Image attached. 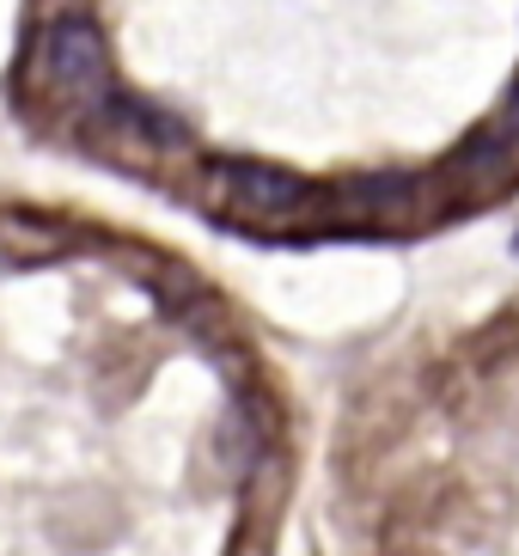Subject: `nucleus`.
I'll return each mask as SVG.
<instances>
[{"instance_id": "2", "label": "nucleus", "mask_w": 519, "mask_h": 556, "mask_svg": "<svg viewBox=\"0 0 519 556\" xmlns=\"http://www.w3.org/2000/svg\"><path fill=\"white\" fill-rule=\"evenodd\" d=\"M208 178L220 184V190H227L244 214H263V220H281V214L318 202V190H312L306 178L276 172V165H257V160H214Z\"/></svg>"}, {"instance_id": "1", "label": "nucleus", "mask_w": 519, "mask_h": 556, "mask_svg": "<svg viewBox=\"0 0 519 556\" xmlns=\"http://www.w3.org/2000/svg\"><path fill=\"white\" fill-rule=\"evenodd\" d=\"M43 80L67 99H104L111 92V55H104V37H98L92 18H55L43 31Z\"/></svg>"}, {"instance_id": "3", "label": "nucleus", "mask_w": 519, "mask_h": 556, "mask_svg": "<svg viewBox=\"0 0 519 556\" xmlns=\"http://www.w3.org/2000/svg\"><path fill=\"white\" fill-rule=\"evenodd\" d=\"M489 129L502 135L507 148H519V92H514V99H507V111H502V116H495V123H489Z\"/></svg>"}]
</instances>
